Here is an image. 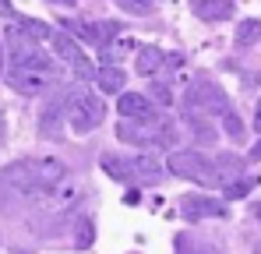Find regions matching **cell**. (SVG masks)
<instances>
[{
  "label": "cell",
  "mask_w": 261,
  "mask_h": 254,
  "mask_svg": "<svg viewBox=\"0 0 261 254\" xmlns=\"http://www.w3.org/2000/svg\"><path fill=\"white\" fill-rule=\"evenodd\" d=\"M254 219H258V222H261V201H258V205H254Z\"/></svg>",
  "instance_id": "obj_28"
},
{
  "label": "cell",
  "mask_w": 261,
  "mask_h": 254,
  "mask_svg": "<svg viewBox=\"0 0 261 254\" xmlns=\"http://www.w3.org/2000/svg\"><path fill=\"white\" fill-rule=\"evenodd\" d=\"M102 169L113 176V180H120V184H134V173H130V163L124 159H117V156H102Z\"/></svg>",
  "instance_id": "obj_17"
},
{
  "label": "cell",
  "mask_w": 261,
  "mask_h": 254,
  "mask_svg": "<svg viewBox=\"0 0 261 254\" xmlns=\"http://www.w3.org/2000/svg\"><path fill=\"white\" fill-rule=\"evenodd\" d=\"M95 78H99V88H102L106 95L124 92V82H127V74L120 71V64H106L102 71H95Z\"/></svg>",
  "instance_id": "obj_14"
},
{
  "label": "cell",
  "mask_w": 261,
  "mask_h": 254,
  "mask_svg": "<svg viewBox=\"0 0 261 254\" xmlns=\"http://www.w3.org/2000/svg\"><path fill=\"white\" fill-rule=\"evenodd\" d=\"M191 7L205 21H226L233 14V0H191Z\"/></svg>",
  "instance_id": "obj_12"
},
{
  "label": "cell",
  "mask_w": 261,
  "mask_h": 254,
  "mask_svg": "<svg viewBox=\"0 0 261 254\" xmlns=\"http://www.w3.org/2000/svg\"><path fill=\"white\" fill-rule=\"evenodd\" d=\"M254 254H261V240H254Z\"/></svg>",
  "instance_id": "obj_29"
},
{
  "label": "cell",
  "mask_w": 261,
  "mask_h": 254,
  "mask_svg": "<svg viewBox=\"0 0 261 254\" xmlns=\"http://www.w3.org/2000/svg\"><path fill=\"white\" fill-rule=\"evenodd\" d=\"M130 173H134V184H138V180H145V184H159L163 166L155 163V156H134V159H130Z\"/></svg>",
  "instance_id": "obj_13"
},
{
  "label": "cell",
  "mask_w": 261,
  "mask_h": 254,
  "mask_svg": "<svg viewBox=\"0 0 261 254\" xmlns=\"http://www.w3.org/2000/svg\"><path fill=\"white\" fill-rule=\"evenodd\" d=\"M222 127H226V134H229L233 141H240V138H244V124H240V117H237L233 110H226V113H222Z\"/></svg>",
  "instance_id": "obj_21"
},
{
  "label": "cell",
  "mask_w": 261,
  "mask_h": 254,
  "mask_svg": "<svg viewBox=\"0 0 261 254\" xmlns=\"http://www.w3.org/2000/svg\"><path fill=\"white\" fill-rule=\"evenodd\" d=\"M67 117H71V127L78 134H88V131H95V127L106 120V103L95 92H71Z\"/></svg>",
  "instance_id": "obj_3"
},
{
  "label": "cell",
  "mask_w": 261,
  "mask_h": 254,
  "mask_svg": "<svg viewBox=\"0 0 261 254\" xmlns=\"http://www.w3.org/2000/svg\"><path fill=\"white\" fill-rule=\"evenodd\" d=\"M254 184H258L254 176H233V180H226V184H222V191H226V198H229V201H237V198L251 194V191H254Z\"/></svg>",
  "instance_id": "obj_18"
},
{
  "label": "cell",
  "mask_w": 261,
  "mask_h": 254,
  "mask_svg": "<svg viewBox=\"0 0 261 254\" xmlns=\"http://www.w3.org/2000/svg\"><path fill=\"white\" fill-rule=\"evenodd\" d=\"M254 127L261 131V103H258V113H254Z\"/></svg>",
  "instance_id": "obj_27"
},
{
  "label": "cell",
  "mask_w": 261,
  "mask_h": 254,
  "mask_svg": "<svg viewBox=\"0 0 261 254\" xmlns=\"http://www.w3.org/2000/svg\"><path fill=\"white\" fill-rule=\"evenodd\" d=\"M130 49V42H120V46H102V57H106V64H120V57Z\"/></svg>",
  "instance_id": "obj_23"
},
{
  "label": "cell",
  "mask_w": 261,
  "mask_h": 254,
  "mask_svg": "<svg viewBox=\"0 0 261 254\" xmlns=\"http://www.w3.org/2000/svg\"><path fill=\"white\" fill-rule=\"evenodd\" d=\"M184 106L191 110V113H226L229 110V103H226V92L219 88L212 78H198V82H191V88H187V99H184Z\"/></svg>",
  "instance_id": "obj_4"
},
{
  "label": "cell",
  "mask_w": 261,
  "mask_h": 254,
  "mask_svg": "<svg viewBox=\"0 0 261 254\" xmlns=\"http://www.w3.org/2000/svg\"><path fill=\"white\" fill-rule=\"evenodd\" d=\"M237 42L240 46H258L261 42V21H244L237 29Z\"/></svg>",
  "instance_id": "obj_19"
},
{
  "label": "cell",
  "mask_w": 261,
  "mask_h": 254,
  "mask_svg": "<svg viewBox=\"0 0 261 254\" xmlns=\"http://www.w3.org/2000/svg\"><path fill=\"white\" fill-rule=\"evenodd\" d=\"M247 159H254V163H258V159H261V141H258V145H254V148H251V156H247Z\"/></svg>",
  "instance_id": "obj_25"
},
{
  "label": "cell",
  "mask_w": 261,
  "mask_h": 254,
  "mask_svg": "<svg viewBox=\"0 0 261 254\" xmlns=\"http://www.w3.org/2000/svg\"><path fill=\"white\" fill-rule=\"evenodd\" d=\"M49 4H64V7H74L78 0H49Z\"/></svg>",
  "instance_id": "obj_26"
},
{
  "label": "cell",
  "mask_w": 261,
  "mask_h": 254,
  "mask_svg": "<svg viewBox=\"0 0 261 254\" xmlns=\"http://www.w3.org/2000/svg\"><path fill=\"white\" fill-rule=\"evenodd\" d=\"M0 60H4V53H0Z\"/></svg>",
  "instance_id": "obj_30"
},
{
  "label": "cell",
  "mask_w": 261,
  "mask_h": 254,
  "mask_svg": "<svg viewBox=\"0 0 261 254\" xmlns=\"http://www.w3.org/2000/svg\"><path fill=\"white\" fill-rule=\"evenodd\" d=\"M117 113L127 117V120H155V106H152L141 92H120Z\"/></svg>",
  "instance_id": "obj_9"
},
{
  "label": "cell",
  "mask_w": 261,
  "mask_h": 254,
  "mask_svg": "<svg viewBox=\"0 0 261 254\" xmlns=\"http://www.w3.org/2000/svg\"><path fill=\"white\" fill-rule=\"evenodd\" d=\"M187 120L194 124V134H198V141H205V145H212V141H216V131L205 124V117H198V113H191V110H187Z\"/></svg>",
  "instance_id": "obj_20"
},
{
  "label": "cell",
  "mask_w": 261,
  "mask_h": 254,
  "mask_svg": "<svg viewBox=\"0 0 261 254\" xmlns=\"http://www.w3.org/2000/svg\"><path fill=\"white\" fill-rule=\"evenodd\" d=\"M0 14H4V18H14V21H18V11H14V7H11L7 0H0Z\"/></svg>",
  "instance_id": "obj_24"
},
{
  "label": "cell",
  "mask_w": 261,
  "mask_h": 254,
  "mask_svg": "<svg viewBox=\"0 0 261 254\" xmlns=\"http://www.w3.org/2000/svg\"><path fill=\"white\" fill-rule=\"evenodd\" d=\"M173 251L176 254H222V244L216 237H205V233H176Z\"/></svg>",
  "instance_id": "obj_8"
},
{
  "label": "cell",
  "mask_w": 261,
  "mask_h": 254,
  "mask_svg": "<svg viewBox=\"0 0 261 254\" xmlns=\"http://www.w3.org/2000/svg\"><path fill=\"white\" fill-rule=\"evenodd\" d=\"M166 169H170L173 176L194 180V184H205V187L222 184L216 163H212L208 156H201V152H173V156H170V163H166Z\"/></svg>",
  "instance_id": "obj_2"
},
{
  "label": "cell",
  "mask_w": 261,
  "mask_h": 254,
  "mask_svg": "<svg viewBox=\"0 0 261 254\" xmlns=\"http://www.w3.org/2000/svg\"><path fill=\"white\" fill-rule=\"evenodd\" d=\"M60 180H67V166H64L60 159H46V156L18 159V163L0 169V184H4V187L29 191V194H43L49 187H57Z\"/></svg>",
  "instance_id": "obj_1"
},
{
  "label": "cell",
  "mask_w": 261,
  "mask_h": 254,
  "mask_svg": "<svg viewBox=\"0 0 261 254\" xmlns=\"http://www.w3.org/2000/svg\"><path fill=\"white\" fill-rule=\"evenodd\" d=\"M57 117H64V99H60V95L43 110V138H60V131H57Z\"/></svg>",
  "instance_id": "obj_16"
},
{
  "label": "cell",
  "mask_w": 261,
  "mask_h": 254,
  "mask_svg": "<svg viewBox=\"0 0 261 254\" xmlns=\"http://www.w3.org/2000/svg\"><path fill=\"white\" fill-rule=\"evenodd\" d=\"M7 85L18 88L21 95H39V92H46L49 78H46V74H36V71H18V67H11V71H7Z\"/></svg>",
  "instance_id": "obj_11"
},
{
  "label": "cell",
  "mask_w": 261,
  "mask_h": 254,
  "mask_svg": "<svg viewBox=\"0 0 261 254\" xmlns=\"http://www.w3.org/2000/svg\"><path fill=\"white\" fill-rule=\"evenodd\" d=\"M78 29V36L92 46H110V42L117 39V32H120V25L117 21H85V25H74Z\"/></svg>",
  "instance_id": "obj_10"
},
{
  "label": "cell",
  "mask_w": 261,
  "mask_h": 254,
  "mask_svg": "<svg viewBox=\"0 0 261 254\" xmlns=\"http://www.w3.org/2000/svg\"><path fill=\"white\" fill-rule=\"evenodd\" d=\"M49 42H53V53L71 67V74L74 78H95V64L88 60V53L82 49V42L78 39H71L67 32H49Z\"/></svg>",
  "instance_id": "obj_5"
},
{
  "label": "cell",
  "mask_w": 261,
  "mask_h": 254,
  "mask_svg": "<svg viewBox=\"0 0 261 254\" xmlns=\"http://www.w3.org/2000/svg\"><path fill=\"white\" fill-rule=\"evenodd\" d=\"M166 64V53L163 49H155V46H145L141 53H138V74L141 78H152V74H159V67Z\"/></svg>",
  "instance_id": "obj_15"
},
{
  "label": "cell",
  "mask_w": 261,
  "mask_h": 254,
  "mask_svg": "<svg viewBox=\"0 0 261 254\" xmlns=\"http://www.w3.org/2000/svg\"><path fill=\"white\" fill-rule=\"evenodd\" d=\"M7 53H11V67H18V71H36V74L53 78V60L46 57L36 42L11 39V36H7Z\"/></svg>",
  "instance_id": "obj_6"
},
{
  "label": "cell",
  "mask_w": 261,
  "mask_h": 254,
  "mask_svg": "<svg viewBox=\"0 0 261 254\" xmlns=\"http://www.w3.org/2000/svg\"><path fill=\"white\" fill-rule=\"evenodd\" d=\"M180 215L187 222H201V219H222L226 205L216 198H205V194H184L180 198Z\"/></svg>",
  "instance_id": "obj_7"
},
{
  "label": "cell",
  "mask_w": 261,
  "mask_h": 254,
  "mask_svg": "<svg viewBox=\"0 0 261 254\" xmlns=\"http://www.w3.org/2000/svg\"><path fill=\"white\" fill-rule=\"evenodd\" d=\"M113 4L127 14H148L152 11V0H113Z\"/></svg>",
  "instance_id": "obj_22"
}]
</instances>
